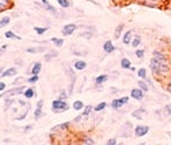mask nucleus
I'll list each match as a JSON object with an SVG mask.
<instances>
[{
  "instance_id": "f257e3e1",
  "label": "nucleus",
  "mask_w": 171,
  "mask_h": 145,
  "mask_svg": "<svg viewBox=\"0 0 171 145\" xmlns=\"http://www.w3.org/2000/svg\"><path fill=\"white\" fill-rule=\"evenodd\" d=\"M150 69L152 71V74L155 75H165L169 73V65L165 59H160L152 56V59L150 61Z\"/></svg>"
},
{
  "instance_id": "f03ea898",
  "label": "nucleus",
  "mask_w": 171,
  "mask_h": 145,
  "mask_svg": "<svg viewBox=\"0 0 171 145\" xmlns=\"http://www.w3.org/2000/svg\"><path fill=\"white\" fill-rule=\"evenodd\" d=\"M68 109H69V105L64 100L58 98V100H55V101L52 102V110L54 113H62V111H66Z\"/></svg>"
},
{
  "instance_id": "7ed1b4c3",
  "label": "nucleus",
  "mask_w": 171,
  "mask_h": 145,
  "mask_svg": "<svg viewBox=\"0 0 171 145\" xmlns=\"http://www.w3.org/2000/svg\"><path fill=\"white\" fill-rule=\"evenodd\" d=\"M66 73H67V75L69 76V79H70V84H69V89H68V95H72V94H73V89H74L75 81H76V75H75V73L72 70V68H69V67L67 68Z\"/></svg>"
},
{
  "instance_id": "20e7f679",
  "label": "nucleus",
  "mask_w": 171,
  "mask_h": 145,
  "mask_svg": "<svg viewBox=\"0 0 171 145\" xmlns=\"http://www.w3.org/2000/svg\"><path fill=\"white\" fill-rule=\"evenodd\" d=\"M25 89V87H18V88H13V89H11V90H8V92H4L2 95H0V98H2L4 96H13V95H20V94H24V90Z\"/></svg>"
},
{
  "instance_id": "39448f33",
  "label": "nucleus",
  "mask_w": 171,
  "mask_h": 145,
  "mask_svg": "<svg viewBox=\"0 0 171 145\" xmlns=\"http://www.w3.org/2000/svg\"><path fill=\"white\" fill-rule=\"evenodd\" d=\"M129 101V97L128 96H124L122 98H115L114 101L112 102V107L114 109H120L121 107H123L124 104H127Z\"/></svg>"
},
{
  "instance_id": "423d86ee",
  "label": "nucleus",
  "mask_w": 171,
  "mask_h": 145,
  "mask_svg": "<svg viewBox=\"0 0 171 145\" xmlns=\"http://www.w3.org/2000/svg\"><path fill=\"white\" fill-rule=\"evenodd\" d=\"M148 132H149V126H147V125H138L135 128V134L137 137H143Z\"/></svg>"
},
{
  "instance_id": "0eeeda50",
  "label": "nucleus",
  "mask_w": 171,
  "mask_h": 145,
  "mask_svg": "<svg viewBox=\"0 0 171 145\" xmlns=\"http://www.w3.org/2000/svg\"><path fill=\"white\" fill-rule=\"evenodd\" d=\"M76 29V25L75 23H67L66 26L62 28V34L64 35H70V34H73L74 31Z\"/></svg>"
},
{
  "instance_id": "6e6552de",
  "label": "nucleus",
  "mask_w": 171,
  "mask_h": 145,
  "mask_svg": "<svg viewBox=\"0 0 171 145\" xmlns=\"http://www.w3.org/2000/svg\"><path fill=\"white\" fill-rule=\"evenodd\" d=\"M130 95H131V97L135 98V100H142L143 96H144L143 90H142L141 88H139V89H133L131 92H130Z\"/></svg>"
},
{
  "instance_id": "1a4fd4ad",
  "label": "nucleus",
  "mask_w": 171,
  "mask_h": 145,
  "mask_svg": "<svg viewBox=\"0 0 171 145\" xmlns=\"http://www.w3.org/2000/svg\"><path fill=\"white\" fill-rule=\"evenodd\" d=\"M16 74H18V69H16L15 67H12V68H8V69L4 70L1 76L2 77H10V76H14Z\"/></svg>"
},
{
  "instance_id": "9d476101",
  "label": "nucleus",
  "mask_w": 171,
  "mask_h": 145,
  "mask_svg": "<svg viewBox=\"0 0 171 145\" xmlns=\"http://www.w3.org/2000/svg\"><path fill=\"white\" fill-rule=\"evenodd\" d=\"M145 113H147L145 109H143V108H139V109L135 110L134 113H133V117H135V118H137V119H143Z\"/></svg>"
},
{
  "instance_id": "9b49d317",
  "label": "nucleus",
  "mask_w": 171,
  "mask_h": 145,
  "mask_svg": "<svg viewBox=\"0 0 171 145\" xmlns=\"http://www.w3.org/2000/svg\"><path fill=\"white\" fill-rule=\"evenodd\" d=\"M42 105H43V101L42 100H40V101L37 102V110L34 111V116H35V118H40V117H41V115H42Z\"/></svg>"
},
{
  "instance_id": "f8f14e48",
  "label": "nucleus",
  "mask_w": 171,
  "mask_h": 145,
  "mask_svg": "<svg viewBox=\"0 0 171 145\" xmlns=\"http://www.w3.org/2000/svg\"><path fill=\"white\" fill-rule=\"evenodd\" d=\"M103 50L106 53H112L115 50V46L112 45V41H106V42L103 43Z\"/></svg>"
},
{
  "instance_id": "ddd939ff",
  "label": "nucleus",
  "mask_w": 171,
  "mask_h": 145,
  "mask_svg": "<svg viewBox=\"0 0 171 145\" xmlns=\"http://www.w3.org/2000/svg\"><path fill=\"white\" fill-rule=\"evenodd\" d=\"M46 50V47H29V48H27V52L31 54H35V53H41V52H45Z\"/></svg>"
},
{
  "instance_id": "4468645a",
  "label": "nucleus",
  "mask_w": 171,
  "mask_h": 145,
  "mask_svg": "<svg viewBox=\"0 0 171 145\" xmlns=\"http://www.w3.org/2000/svg\"><path fill=\"white\" fill-rule=\"evenodd\" d=\"M131 36H133V32L131 31H128V32L124 33V35H123V43L124 45H129V43L131 42Z\"/></svg>"
},
{
  "instance_id": "2eb2a0df",
  "label": "nucleus",
  "mask_w": 171,
  "mask_h": 145,
  "mask_svg": "<svg viewBox=\"0 0 171 145\" xmlns=\"http://www.w3.org/2000/svg\"><path fill=\"white\" fill-rule=\"evenodd\" d=\"M86 67H87V63H86L85 61H81V60L80 61H76L74 63V68L76 70H83Z\"/></svg>"
},
{
  "instance_id": "dca6fc26",
  "label": "nucleus",
  "mask_w": 171,
  "mask_h": 145,
  "mask_svg": "<svg viewBox=\"0 0 171 145\" xmlns=\"http://www.w3.org/2000/svg\"><path fill=\"white\" fill-rule=\"evenodd\" d=\"M121 67H122L123 69H130V67H131L130 60H128L127 58H124V59L121 60Z\"/></svg>"
},
{
  "instance_id": "f3484780",
  "label": "nucleus",
  "mask_w": 171,
  "mask_h": 145,
  "mask_svg": "<svg viewBox=\"0 0 171 145\" xmlns=\"http://www.w3.org/2000/svg\"><path fill=\"white\" fill-rule=\"evenodd\" d=\"M31 71H32L33 75H39V73L41 71V63H40V62L34 63V66H33V68Z\"/></svg>"
},
{
  "instance_id": "a211bd4d",
  "label": "nucleus",
  "mask_w": 171,
  "mask_h": 145,
  "mask_svg": "<svg viewBox=\"0 0 171 145\" xmlns=\"http://www.w3.org/2000/svg\"><path fill=\"white\" fill-rule=\"evenodd\" d=\"M107 81H108V75L103 74V75L97 76L96 80H95V83H96V84H102V83H104V82H107Z\"/></svg>"
},
{
  "instance_id": "6ab92c4d",
  "label": "nucleus",
  "mask_w": 171,
  "mask_h": 145,
  "mask_svg": "<svg viewBox=\"0 0 171 145\" xmlns=\"http://www.w3.org/2000/svg\"><path fill=\"white\" fill-rule=\"evenodd\" d=\"M10 22H11V18H10V16H4V18L0 20V28L6 27Z\"/></svg>"
},
{
  "instance_id": "aec40b11",
  "label": "nucleus",
  "mask_w": 171,
  "mask_h": 145,
  "mask_svg": "<svg viewBox=\"0 0 171 145\" xmlns=\"http://www.w3.org/2000/svg\"><path fill=\"white\" fill-rule=\"evenodd\" d=\"M34 94H35V92H34V89H33V88H27L26 90L24 92V95H25L26 98H32V97L34 96Z\"/></svg>"
},
{
  "instance_id": "412c9836",
  "label": "nucleus",
  "mask_w": 171,
  "mask_h": 145,
  "mask_svg": "<svg viewBox=\"0 0 171 145\" xmlns=\"http://www.w3.org/2000/svg\"><path fill=\"white\" fill-rule=\"evenodd\" d=\"M10 2H11V0H0V12L6 10L10 6Z\"/></svg>"
},
{
  "instance_id": "4be33fe9",
  "label": "nucleus",
  "mask_w": 171,
  "mask_h": 145,
  "mask_svg": "<svg viewBox=\"0 0 171 145\" xmlns=\"http://www.w3.org/2000/svg\"><path fill=\"white\" fill-rule=\"evenodd\" d=\"M83 102H81V101H75L74 103H73V108H74L76 111H80V110H82L83 109Z\"/></svg>"
},
{
  "instance_id": "5701e85b",
  "label": "nucleus",
  "mask_w": 171,
  "mask_h": 145,
  "mask_svg": "<svg viewBox=\"0 0 171 145\" xmlns=\"http://www.w3.org/2000/svg\"><path fill=\"white\" fill-rule=\"evenodd\" d=\"M5 36L7 39H15V40H21V38H20V36L15 35V34L12 32V31H8V32H6L5 33Z\"/></svg>"
},
{
  "instance_id": "b1692460",
  "label": "nucleus",
  "mask_w": 171,
  "mask_h": 145,
  "mask_svg": "<svg viewBox=\"0 0 171 145\" xmlns=\"http://www.w3.org/2000/svg\"><path fill=\"white\" fill-rule=\"evenodd\" d=\"M58 55H59L58 52H49L48 54H46V55H45V60H46V61H50L53 58L58 56Z\"/></svg>"
},
{
  "instance_id": "393cba45",
  "label": "nucleus",
  "mask_w": 171,
  "mask_h": 145,
  "mask_svg": "<svg viewBox=\"0 0 171 145\" xmlns=\"http://www.w3.org/2000/svg\"><path fill=\"white\" fill-rule=\"evenodd\" d=\"M123 28H124V25H123V23H121V25H118V26L116 27V29H115V38L116 39L120 38V35H121V32L123 31Z\"/></svg>"
},
{
  "instance_id": "a878e982",
  "label": "nucleus",
  "mask_w": 171,
  "mask_h": 145,
  "mask_svg": "<svg viewBox=\"0 0 171 145\" xmlns=\"http://www.w3.org/2000/svg\"><path fill=\"white\" fill-rule=\"evenodd\" d=\"M52 41L55 43V46H58V47H61L62 45H64V39H59V38H52Z\"/></svg>"
},
{
  "instance_id": "bb28decb",
  "label": "nucleus",
  "mask_w": 171,
  "mask_h": 145,
  "mask_svg": "<svg viewBox=\"0 0 171 145\" xmlns=\"http://www.w3.org/2000/svg\"><path fill=\"white\" fill-rule=\"evenodd\" d=\"M106 107H107V103H106V102H101V103H99L96 107L94 108V110H95V111H101V110H103V109H104Z\"/></svg>"
},
{
  "instance_id": "cd10ccee",
  "label": "nucleus",
  "mask_w": 171,
  "mask_h": 145,
  "mask_svg": "<svg viewBox=\"0 0 171 145\" xmlns=\"http://www.w3.org/2000/svg\"><path fill=\"white\" fill-rule=\"evenodd\" d=\"M138 87L143 90V92H148V90H149L148 84H147L145 82H143V81H138Z\"/></svg>"
},
{
  "instance_id": "c85d7f7f",
  "label": "nucleus",
  "mask_w": 171,
  "mask_h": 145,
  "mask_svg": "<svg viewBox=\"0 0 171 145\" xmlns=\"http://www.w3.org/2000/svg\"><path fill=\"white\" fill-rule=\"evenodd\" d=\"M139 43H141V38H139L138 35H137V36H135L134 40L131 41V46L136 48V47H138V46H139Z\"/></svg>"
},
{
  "instance_id": "c756f323",
  "label": "nucleus",
  "mask_w": 171,
  "mask_h": 145,
  "mask_svg": "<svg viewBox=\"0 0 171 145\" xmlns=\"http://www.w3.org/2000/svg\"><path fill=\"white\" fill-rule=\"evenodd\" d=\"M58 4L64 8H68L69 7V1L68 0H58Z\"/></svg>"
},
{
  "instance_id": "7c9ffc66",
  "label": "nucleus",
  "mask_w": 171,
  "mask_h": 145,
  "mask_svg": "<svg viewBox=\"0 0 171 145\" xmlns=\"http://www.w3.org/2000/svg\"><path fill=\"white\" fill-rule=\"evenodd\" d=\"M69 123H64V124H60V125H56L55 128L53 129V131H58V130H64V129H67L68 128Z\"/></svg>"
},
{
  "instance_id": "2f4dec72",
  "label": "nucleus",
  "mask_w": 171,
  "mask_h": 145,
  "mask_svg": "<svg viewBox=\"0 0 171 145\" xmlns=\"http://www.w3.org/2000/svg\"><path fill=\"white\" fill-rule=\"evenodd\" d=\"M34 31L37 33V34H43V33H46L47 31V28H45V27H34Z\"/></svg>"
},
{
  "instance_id": "473e14b6",
  "label": "nucleus",
  "mask_w": 171,
  "mask_h": 145,
  "mask_svg": "<svg viewBox=\"0 0 171 145\" xmlns=\"http://www.w3.org/2000/svg\"><path fill=\"white\" fill-rule=\"evenodd\" d=\"M45 4V7L48 10V11H50V12H53V13H56V10H55V7H53V6L49 4L48 1H46V2H43Z\"/></svg>"
},
{
  "instance_id": "72a5a7b5",
  "label": "nucleus",
  "mask_w": 171,
  "mask_h": 145,
  "mask_svg": "<svg viewBox=\"0 0 171 145\" xmlns=\"http://www.w3.org/2000/svg\"><path fill=\"white\" fill-rule=\"evenodd\" d=\"M137 74H138V76L141 79H145V77H147V70H145L144 68H141V69L137 71Z\"/></svg>"
},
{
  "instance_id": "f704fd0d",
  "label": "nucleus",
  "mask_w": 171,
  "mask_h": 145,
  "mask_svg": "<svg viewBox=\"0 0 171 145\" xmlns=\"http://www.w3.org/2000/svg\"><path fill=\"white\" fill-rule=\"evenodd\" d=\"M37 80H39V76L37 75H33L32 77H29V79H28V80H27V82H28V83H37Z\"/></svg>"
},
{
  "instance_id": "c9c22d12",
  "label": "nucleus",
  "mask_w": 171,
  "mask_h": 145,
  "mask_svg": "<svg viewBox=\"0 0 171 145\" xmlns=\"http://www.w3.org/2000/svg\"><path fill=\"white\" fill-rule=\"evenodd\" d=\"M91 110H93V107H91V105H87V107L85 108V111H83V115H82V116H88V115L90 113Z\"/></svg>"
},
{
  "instance_id": "e433bc0d",
  "label": "nucleus",
  "mask_w": 171,
  "mask_h": 145,
  "mask_svg": "<svg viewBox=\"0 0 171 145\" xmlns=\"http://www.w3.org/2000/svg\"><path fill=\"white\" fill-rule=\"evenodd\" d=\"M135 54H136V56H137V58L141 59V58H143V56H144V50H143V49H137V50L135 52Z\"/></svg>"
},
{
  "instance_id": "4c0bfd02",
  "label": "nucleus",
  "mask_w": 171,
  "mask_h": 145,
  "mask_svg": "<svg viewBox=\"0 0 171 145\" xmlns=\"http://www.w3.org/2000/svg\"><path fill=\"white\" fill-rule=\"evenodd\" d=\"M27 113H28V109H27L26 111H25V113H22L21 116H19V117H16V119H18V121H22V119L25 118V117H26L27 116Z\"/></svg>"
},
{
  "instance_id": "58836bf2",
  "label": "nucleus",
  "mask_w": 171,
  "mask_h": 145,
  "mask_svg": "<svg viewBox=\"0 0 171 145\" xmlns=\"http://www.w3.org/2000/svg\"><path fill=\"white\" fill-rule=\"evenodd\" d=\"M6 89V83L5 82H0V92H4Z\"/></svg>"
},
{
  "instance_id": "ea45409f",
  "label": "nucleus",
  "mask_w": 171,
  "mask_h": 145,
  "mask_svg": "<svg viewBox=\"0 0 171 145\" xmlns=\"http://www.w3.org/2000/svg\"><path fill=\"white\" fill-rule=\"evenodd\" d=\"M165 111L168 115H171V104H168L165 107Z\"/></svg>"
},
{
  "instance_id": "a19ab883",
  "label": "nucleus",
  "mask_w": 171,
  "mask_h": 145,
  "mask_svg": "<svg viewBox=\"0 0 171 145\" xmlns=\"http://www.w3.org/2000/svg\"><path fill=\"white\" fill-rule=\"evenodd\" d=\"M83 143H86V144H94V140L90 139V138H86V139L83 140Z\"/></svg>"
},
{
  "instance_id": "79ce46f5",
  "label": "nucleus",
  "mask_w": 171,
  "mask_h": 145,
  "mask_svg": "<svg viewBox=\"0 0 171 145\" xmlns=\"http://www.w3.org/2000/svg\"><path fill=\"white\" fill-rule=\"evenodd\" d=\"M59 98H60V100H66V98H67V94H66L64 92H62L61 94H60Z\"/></svg>"
},
{
  "instance_id": "37998d69",
  "label": "nucleus",
  "mask_w": 171,
  "mask_h": 145,
  "mask_svg": "<svg viewBox=\"0 0 171 145\" xmlns=\"http://www.w3.org/2000/svg\"><path fill=\"white\" fill-rule=\"evenodd\" d=\"M107 144L108 145H115L116 144V139H114V138H112V139H109L107 142Z\"/></svg>"
},
{
  "instance_id": "c03bdc74",
  "label": "nucleus",
  "mask_w": 171,
  "mask_h": 145,
  "mask_svg": "<svg viewBox=\"0 0 171 145\" xmlns=\"http://www.w3.org/2000/svg\"><path fill=\"white\" fill-rule=\"evenodd\" d=\"M31 130H32V125H28V126H27V128H25V131H31Z\"/></svg>"
},
{
  "instance_id": "a18cd8bd",
  "label": "nucleus",
  "mask_w": 171,
  "mask_h": 145,
  "mask_svg": "<svg viewBox=\"0 0 171 145\" xmlns=\"http://www.w3.org/2000/svg\"><path fill=\"white\" fill-rule=\"evenodd\" d=\"M168 90H169V92H171V81L169 82V86H168Z\"/></svg>"
},
{
  "instance_id": "49530a36",
  "label": "nucleus",
  "mask_w": 171,
  "mask_h": 145,
  "mask_svg": "<svg viewBox=\"0 0 171 145\" xmlns=\"http://www.w3.org/2000/svg\"><path fill=\"white\" fill-rule=\"evenodd\" d=\"M2 70H4V68H0V76H1V74H2Z\"/></svg>"
},
{
  "instance_id": "de8ad7c7",
  "label": "nucleus",
  "mask_w": 171,
  "mask_h": 145,
  "mask_svg": "<svg viewBox=\"0 0 171 145\" xmlns=\"http://www.w3.org/2000/svg\"><path fill=\"white\" fill-rule=\"evenodd\" d=\"M41 1H42V2H46V1H47V0H41Z\"/></svg>"
}]
</instances>
